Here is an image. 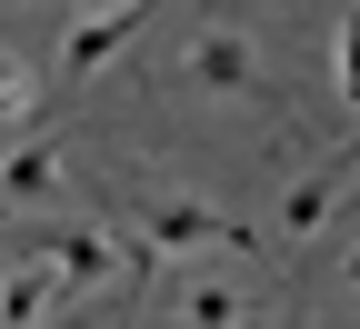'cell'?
<instances>
[{"instance_id": "6da1fadb", "label": "cell", "mask_w": 360, "mask_h": 329, "mask_svg": "<svg viewBox=\"0 0 360 329\" xmlns=\"http://www.w3.org/2000/svg\"><path fill=\"white\" fill-rule=\"evenodd\" d=\"M130 240H150L160 260H200V250L250 260V229H240V220H220V210H210V200H191V190H150L141 210H130Z\"/></svg>"}, {"instance_id": "8fae6325", "label": "cell", "mask_w": 360, "mask_h": 329, "mask_svg": "<svg viewBox=\"0 0 360 329\" xmlns=\"http://www.w3.org/2000/svg\"><path fill=\"white\" fill-rule=\"evenodd\" d=\"M330 220H360V170L340 180V210H330Z\"/></svg>"}, {"instance_id": "277c9868", "label": "cell", "mask_w": 360, "mask_h": 329, "mask_svg": "<svg viewBox=\"0 0 360 329\" xmlns=\"http://www.w3.org/2000/svg\"><path fill=\"white\" fill-rule=\"evenodd\" d=\"M0 200H11V210H60V200H70L60 140H20V150H0Z\"/></svg>"}, {"instance_id": "3957f363", "label": "cell", "mask_w": 360, "mask_h": 329, "mask_svg": "<svg viewBox=\"0 0 360 329\" xmlns=\"http://www.w3.org/2000/svg\"><path fill=\"white\" fill-rule=\"evenodd\" d=\"M51 260H60V279H70V300H101V290H150V250L141 260H120V240H110V229L101 220H90V229H51Z\"/></svg>"}, {"instance_id": "5b68a950", "label": "cell", "mask_w": 360, "mask_h": 329, "mask_svg": "<svg viewBox=\"0 0 360 329\" xmlns=\"http://www.w3.org/2000/svg\"><path fill=\"white\" fill-rule=\"evenodd\" d=\"M141 20H150V0H130V11H80V20H70V40H60V70H70V80L110 70L130 40H141Z\"/></svg>"}, {"instance_id": "ba28073f", "label": "cell", "mask_w": 360, "mask_h": 329, "mask_svg": "<svg viewBox=\"0 0 360 329\" xmlns=\"http://www.w3.org/2000/svg\"><path fill=\"white\" fill-rule=\"evenodd\" d=\"M30 110H40V80H30L20 60H0V130H20Z\"/></svg>"}, {"instance_id": "8992f818", "label": "cell", "mask_w": 360, "mask_h": 329, "mask_svg": "<svg viewBox=\"0 0 360 329\" xmlns=\"http://www.w3.org/2000/svg\"><path fill=\"white\" fill-rule=\"evenodd\" d=\"M340 180H350V150H330L321 170H300V180H290V200H281V220H270V229H281V240H310V229H321V220L340 210Z\"/></svg>"}, {"instance_id": "52a82bcc", "label": "cell", "mask_w": 360, "mask_h": 329, "mask_svg": "<svg viewBox=\"0 0 360 329\" xmlns=\"http://www.w3.org/2000/svg\"><path fill=\"white\" fill-rule=\"evenodd\" d=\"M170 319H200V329H231V319H250V290H240V279H180V300H170Z\"/></svg>"}, {"instance_id": "7a4b0ae2", "label": "cell", "mask_w": 360, "mask_h": 329, "mask_svg": "<svg viewBox=\"0 0 360 329\" xmlns=\"http://www.w3.org/2000/svg\"><path fill=\"white\" fill-rule=\"evenodd\" d=\"M180 70H191V90H210V100H260V40L240 20H200L180 40Z\"/></svg>"}, {"instance_id": "30bf717a", "label": "cell", "mask_w": 360, "mask_h": 329, "mask_svg": "<svg viewBox=\"0 0 360 329\" xmlns=\"http://www.w3.org/2000/svg\"><path fill=\"white\" fill-rule=\"evenodd\" d=\"M330 290H340V300H360V240L340 250V269H330Z\"/></svg>"}, {"instance_id": "7c38bea8", "label": "cell", "mask_w": 360, "mask_h": 329, "mask_svg": "<svg viewBox=\"0 0 360 329\" xmlns=\"http://www.w3.org/2000/svg\"><path fill=\"white\" fill-rule=\"evenodd\" d=\"M70 11H130V0H70Z\"/></svg>"}, {"instance_id": "9c48e42d", "label": "cell", "mask_w": 360, "mask_h": 329, "mask_svg": "<svg viewBox=\"0 0 360 329\" xmlns=\"http://www.w3.org/2000/svg\"><path fill=\"white\" fill-rule=\"evenodd\" d=\"M340 110H360V0L340 11Z\"/></svg>"}]
</instances>
